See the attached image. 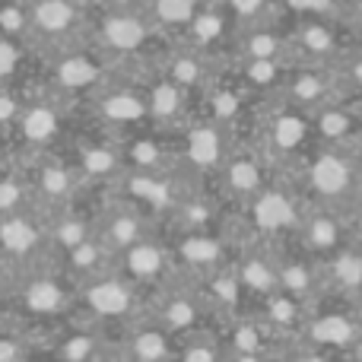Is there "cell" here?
<instances>
[{"mask_svg":"<svg viewBox=\"0 0 362 362\" xmlns=\"http://www.w3.org/2000/svg\"><path fill=\"white\" fill-rule=\"evenodd\" d=\"M83 299H86L89 312L95 318H131L140 305V293L131 280H121V276H95L86 283L83 289Z\"/></svg>","mask_w":362,"mask_h":362,"instance_id":"1","label":"cell"},{"mask_svg":"<svg viewBox=\"0 0 362 362\" xmlns=\"http://www.w3.org/2000/svg\"><path fill=\"white\" fill-rule=\"evenodd\" d=\"M353 185H356V169H353L350 159L334 150L318 153V156L312 159V165H308V187H312L321 200H327V204L344 200L346 194L353 191Z\"/></svg>","mask_w":362,"mask_h":362,"instance_id":"2","label":"cell"},{"mask_svg":"<svg viewBox=\"0 0 362 362\" xmlns=\"http://www.w3.org/2000/svg\"><path fill=\"white\" fill-rule=\"evenodd\" d=\"M251 219H255L257 232L264 235H286V232L299 229V206L289 197L283 187H267L255 194V204H251Z\"/></svg>","mask_w":362,"mask_h":362,"instance_id":"3","label":"cell"},{"mask_svg":"<svg viewBox=\"0 0 362 362\" xmlns=\"http://www.w3.org/2000/svg\"><path fill=\"white\" fill-rule=\"evenodd\" d=\"M121 255H124V274L134 286H159L172 267V251L150 242L146 235Z\"/></svg>","mask_w":362,"mask_h":362,"instance_id":"4","label":"cell"},{"mask_svg":"<svg viewBox=\"0 0 362 362\" xmlns=\"http://www.w3.org/2000/svg\"><path fill=\"white\" fill-rule=\"evenodd\" d=\"M99 38L115 54H134L150 38V25L137 10H112L99 25Z\"/></svg>","mask_w":362,"mask_h":362,"instance_id":"5","label":"cell"},{"mask_svg":"<svg viewBox=\"0 0 362 362\" xmlns=\"http://www.w3.org/2000/svg\"><path fill=\"white\" fill-rule=\"evenodd\" d=\"M305 340H312L321 350H346V346L359 344V325L350 315L340 312H327V315H315L305 321Z\"/></svg>","mask_w":362,"mask_h":362,"instance_id":"6","label":"cell"},{"mask_svg":"<svg viewBox=\"0 0 362 362\" xmlns=\"http://www.w3.org/2000/svg\"><path fill=\"white\" fill-rule=\"evenodd\" d=\"M146 235V219L144 213L137 210V206H118V210L108 213L105 226H102L99 232V242L102 248L108 251V255H121V251H127L134 242H140V238Z\"/></svg>","mask_w":362,"mask_h":362,"instance_id":"7","label":"cell"},{"mask_svg":"<svg viewBox=\"0 0 362 362\" xmlns=\"http://www.w3.org/2000/svg\"><path fill=\"white\" fill-rule=\"evenodd\" d=\"M29 23L35 32L48 38H64L67 32L76 29L80 13H76L74 0H35L29 10Z\"/></svg>","mask_w":362,"mask_h":362,"instance_id":"8","label":"cell"},{"mask_svg":"<svg viewBox=\"0 0 362 362\" xmlns=\"http://www.w3.org/2000/svg\"><path fill=\"white\" fill-rule=\"evenodd\" d=\"M299 232L315 255H334V251H340L344 248V235H346L340 216L331 210L312 213L305 223H299Z\"/></svg>","mask_w":362,"mask_h":362,"instance_id":"9","label":"cell"},{"mask_svg":"<svg viewBox=\"0 0 362 362\" xmlns=\"http://www.w3.org/2000/svg\"><path fill=\"white\" fill-rule=\"evenodd\" d=\"M42 245V229L23 213H4L0 219V248L10 257H29Z\"/></svg>","mask_w":362,"mask_h":362,"instance_id":"10","label":"cell"},{"mask_svg":"<svg viewBox=\"0 0 362 362\" xmlns=\"http://www.w3.org/2000/svg\"><path fill=\"white\" fill-rule=\"evenodd\" d=\"M185 159L194 169H216L223 163V134L216 124H197L185 134Z\"/></svg>","mask_w":362,"mask_h":362,"instance_id":"11","label":"cell"},{"mask_svg":"<svg viewBox=\"0 0 362 362\" xmlns=\"http://www.w3.org/2000/svg\"><path fill=\"white\" fill-rule=\"evenodd\" d=\"M318 264L305 261V257H286L276 264V289L293 299H308L318 289Z\"/></svg>","mask_w":362,"mask_h":362,"instance_id":"12","label":"cell"},{"mask_svg":"<svg viewBox=\"0 0 362 362\" xmlns=\"http://www.w3.org/2000/svg\"><path fill=\"white\" fill-rule=\"evenodd\" d=\"M175 255L181 261L194 264V267L213 270L219 261H223V242H219L210 229H187L185 235H181Z\"/></svg>","mask_w":362,"mask_h":362,"instance_id":"13","label":"cell"},{"mask_svg":"<svg viewBox=\"0 0 362 362\" xmlns=\"http://www.w3.org/2000/svg\"><path fill=\"white\" fill-rule=\"evenodd\" d=\"M235 280L242 289H248V293H257V296H270L276 289V264H270V257L257 255V251H251V255L238 257L235 264Z\"/></svg>","mask_w":362,"mask_h":362,"instance_id":"14","label":"cell"},{"mask_svg":"<svg viewBox=\"0 0 362 362\" xmlns=\"http://www.w3.org/2000/svg\"><path fill=\"white\" fill-rule=\"evenodd\" d=\"M325 274L337 293H362V255L350 248H340L327 255Z\"/></svg>","mask_w":362,"mask_h":362,"instance_id":"15","label":"cell"},{"mask_svg":"<svg viewBox=\"0 0 362 362\" xmlns=\"http://www.w3.org/2000/svg\"><path fill=\"white\" fill-rule=\"evenodd\" d=\"M23 305L32 315H57L61 308H67V289L54 276H35L23 289Z\"/></svg>","mask_w":362,"mask_h":362,"instance_id":"16","label":"cell"},{"mask_svg":"<svg viewBox=\"0 0 362 362\" xmlns=\"http://www.w3.org/2000/svg\"><path fill=\"white\" fill-rule=\"evenodd\" d=\"M327 93H331V83L318 70H302L286 80V95L296 108H321L327 102Z\"/></svg>","mask_w":362,"mask_h":362,"instance_id":"17","label":"cell"},{"mask_svg":"<svg viewBox=\"0 0 362 362\" xmlns=\"http://www.w3.org/2000/svg\"><path fill=\"white\" fill-rule=\"evenodd\" d=\"M226 185L232 194H242V197H255L264 187V163L251 153L242 156H232L226 163Z\"/></svg>","mask_w":362,"mask_h":362,"instance_id":"18","label":"cell"},{"mask_svg":"<svg viewBox=\"0 0 362 362\" xmlns=\"http://www.w3.org/2000/svg\"><path fill=\"white\" fill-rule=\"evenodd\" d=\"M159 325L165 327L169 334H185L191 327H197L200 321V302H194L191 296L185 293H172L159 302Z\"/></svg>","mask_w":362,"mask_h":362,"instance_id":"19","label":"cell"},{"mask_svg":"<svg viewBox=\"0 0 362 362\" xmlns=\"http://www.w3.org/2000/svg\"><path fill=\"white\" fill-rule=\"evenodd\" d=\"M102 76V67L95 57L89 54H67L57 61V70H54V80L61 83L64 89H86L93 83H99Z\"/></svg>","mask_w":362,"mask_h":362,"instance_id":"20","label":"cell"},{"mask_svg":"<svg viewBox=\"0 0 362 362\" xmlns=\"http://www.w3.org/2000/svg\"><path fill=\"white\" fill-rule=\"evenodd\" d=\"M16 118H19V134H23L29 144H48V140L57 134V127H61L57 112L51 105H45V102L42 105L23 108Z\"/></svg>","mask_w":362,"mask_h":362,"instance_id":"21","label":"cell"},{"mask_svg":"<svg viewBox=\"0 0 362 362\" xmlns=\"http://www.w3.org/2000/svg\"><path fill=\"white\" fill-rule=\"evenodd\" d=\"M99 112L102 118H108L112 124H137V121H144L146 115V102L140 99V95L127 93V89H118V93H108L105 99L99 102Z\"/></svg>","mask_w":362,"mask_h":362,"instance_id":"22","label":"cell"},{"mask_svg":"<svg viewBox=\"0 0 362 362\" xmlns=\"http://www.w3.org/2000/svg\"><path fill=\"white\" fill-rule=\"evenodd\" d=\"M305 134H308L305 121H302V115H296V112H280L267 124V140H270V146H274L276 153L299 150L302 140H305Z\"/></svg>","mask_w":362,"mask_h":362,"instance_id":"23","label":"cell"},{"mask_svg":"<svg viewBox=\"0 0 362 362\" xmlns=\"http://www.w3.org/2000/svg\"><path fill=\"white\" fill-rule=\"evenodd\" d=\"M223 32H226V13L213 10V6L197 10V16H194L191 25H187V35H191V42H194V48L197 51L216 48L219 38H223Z\"/></svg>","mask_w":362,"mask_h":362,"instance_id":"24","label":"cell"},{"mask_svg":"<svg viewBox=\"0 0 362 362\" xmlns=\"http://www.w3.org/2000/svg\"><path fill=\"white\" fill-rule=\"evenodd\" d=\"M127 356L134 359H165L172 356V334L165 327H146L127 337Z\"/></svg>","mask_w":362,"mask_h":362,"instance_id":"25","label":"cell"},{"mask_svg":"<svg viewBox=\"0 0 362 362\" xmlns=\"http://www.w3.org/2000/svg\"><path fill=\"white\" fill-rule=\"evenodd\" d=\"M181 105H185V89L175 86V83L165 76V80H159V86L153 89L150 102H146V112L159 121H172L181 115Z\"/></svg>","mask_w":362,"mask_h":362,"instance_id":"26","label":"cell"},{"mask_svg":"<svg viewBox=\"0 0 362 362\" xmlns=\"http://www.w3.org/2000/svg\"><path fill=\"white\" fill-rule=\"evenodd\" d=\"M153 19L169 29H187L191 19L197 16V0H153Z\"/></svg>","mask_w":362,"mask_h":362,"instance_id":"27","label":"cell"},{"mask_svg":"<svg viewBox=\"0 0 362 362\" xmlns=\"http://www.w3.org/2000/svg\"><path fill=\"white\" fill-rule=\"evenodd\" d=\"M80 165L89 178L105 181V178L118 175L121 156H118V150H112V146H86V150L80 153Z\"/></svg>","mask_w":362,"mask_h":362,"instance_id":"28","label":"cell"},{"mask_svg":"<svg viewBox=\"0 0 362 362\" xmlns=\"http://www.w3.org/2000/svg\"><path fill=\"white\" fill-rule=\"evenodd\" d=\"M242 51L245 57H267V61H283L286 42L276 35L274 29H251L242 38Z\"/></svg>","mask_w":362,"mask_h":362,"instance_id":"29","label":"cell"},{"mask_svg":"<svg viewBox=\"0 0 362 362\" xmlns=\"http://www.w3.org/2000/svg\"><path fill=\"white\" fill-rule=\"evenodd\" d=\"M299 42H302V48L315 57V61H318V57H334L340 51L334 32L327 29V25H318V23H305V25H302Z\"/></svg>","mask_w":362,"mask_h":362,"instance_id":"30","label":"cell"},{"mask_svg":"<svg viewBox=\"0 0 362 362\" xmlns=\"http://www.w3.org/2000/svg\"><path fill=\"white\" fill-rule=\"evenodd\" d=\"M165 76L181 89L200 86V83H204V64H200V54H175L169 61Z\"/></svg>","mask_w":362,"mask_h":362,"instance_id":"31","label":"cell"},{"mask_svg":"<svg viewBox=\"0 0 362 362\" xmlns=\"http://www.w3.org/2000/svg\"><path fill=\"white\" fill-rule=\"evenodd\" d=\"M315 127H318V134L327 140V144H337V140H344L346 134L353 131V118L334 105H321L318 118H315Z\"/></svg>","mask_w":362,"mask_h":362,"instance_id":"32","label":"cell"},{"mask_svg":"<svg viewBox=\"0 0 362 362\" xmlns=\"http://www.w3.org/2000/svg\"><path fill=\"white\" fill-rule=\"evenodd\" d=\"M38 191L51 200H64L70 191H74V175H70L64 165L51 163V165H45L42 175H38Z\"/></svg>","mask_w":362,"mask_h":362,"instance_id":"33","label":"cell"},{"mask_svg":"<svg viewBox=\"0 0 362 362\" xmlns=\"http://www.w3.org/2000/svg\"><path fill=\"white\" fill-rule=\"evenodd\" d=\"M267 334H264V327L251 325V321H242V325H235V331H232V344H235V350L242 353V356H264L267 353Z\"/></svg>","mask_w":362,"mask_h":362,"instance_id":"34","label":"cell"},{"mask_svg":"<svg viewBox=\"0 0 362 362\" xmlns=\"http://www.w3.org/2000/svg\"><path fill=\"white\" fill-rule=\"evenodd\" d=\"M210 293H213V299H216V305L223 308V312H235L245 289L238 286L235 274H216L210 280Z\"/></svg>","mask_w":362,"mask_h":362,"instance_id":"35","label":"cell"},{"mask_svg":"<svg viewBox=\"0 0 362 362\" xmlns=\"http://www.w3.org/2000/svg\"><path fill=\"white\" fill-rule=\"evenodd\" d=\"M51 238L70 251V248H76L80 242H86L89 238V226H86V219H80V216H67V219H61V223L54 226Z\"/></svg>","mask_w":362,"mask_h":362,"instance_id":"36","label":"cell"},{"mask_svg":"<svg viewBox=\"0 0 362 362\" xmlns=\"http://www.w3.org/2000/svg\"><path fill=\"white\" fill-rule=\"evenodd\" d=\"M54 353L64 359H89L99 353V337H93V334H74V337L64 340Z\"/></svg>","mask_w":362,"mask_h":362,"instance_id":"37","label":"cell"},{"mask_svg":"<svg viewBox=\"0 0 362 362\" xmlns=\"http://www.w3.org/2000/svg\"><path fill=\"white\" fill-rule=\"evenodd\" d=\"M242 112V93L238 89H216L213 93V118L216 121H232Z\"/></svg>","mask_w":362,"mask_h":362,"instance_id":"38","label":"cell"},{"mask_svg":"<svg viewBox=\"0 0 362 362\" xmlns=\"http://www.w3.org/2000/svg\"><path fill=\"white\" fill-rule=\"evenodd\" d=\"M226 6H229V13L235 19L255 25V23H261V19L267 16L270 0H226Z\"/></svg>","mask_w":362,"mask_h":362,"instance_id":"39","label":"cell"},{"mask_svg":"<svg viewBox=\"0 0 362 362\" xmlns=\"http://www.w3.org/2000/svg\"><path fill=\"white\" fill-rule=\"evenodd\" d=\"M25 200V187L19 178H0V216L4 213H16Z\"/></svg>","mask_w":362,"mask_h":362,"instance_id":"40","label":"cell"},{"mask_svg":"<svg viewBox=\"0 0 362 362\" xmlns=\"http://www.w3.org/2000/svg\"><path fill=\"white\" fill-rule=\"evenodd\" d=\"M131 156L137 159V163L144 165L146 172H153V169H159V165H163L165 153H163V146H159L156 140H140V144H134Z\"/></svg>","mask_w":362,"mask_h":362,"instance_id":"41","label":"cell"},{"mask_svg":"<svg viewBox=\"0 0 362 362\" xmlns=\"http://www.w3.org/2000/svg\"><path fill=\"white\" fill-rule=\"evenodd\" d=\"M25 25H29V16H25L23 6H16V4L0 6V32H4V35H19Z\"/></svg>","mask_w":362,"mask_h":362,"instance_id":"42","label":"cell"},{"mask_svg":"<svg viewBox=\"0 0 362 362\" xmlns=\"http://www.w3.org/2000/svg\"><path fill=\"white\" fill-rule=\"evenodd\" d=\"M185 359H216L219 356V346L216 340H210L206 334H194V344H187L185 350H178Z\"/></svg>","mask_w":362,"mask_h":362,"instance_id":"43","label":"cell"},{"mask_svg":"<svg viewBox=\"0 0 362 362\" xmlns=\"http://www.w3.org/2000/svg\"><path fill=\"white\" fill-rule=\"evenodd\" d=\"M289 10L296 13H305V16H325L337 6V0H286Z\"/></svg>","mask_w":362,"mask_h":362,"instance_id":"44","label":"cell"},{"mask_svg":"<svg viewBox=\"0 0 362 362\" xmlns=\"http://www.w3.org/2000/svg\"><path fill=\"white\" fill-rule=\"evenodd\" d=\"M16 67H19V51L13 48L10 38H0V80H6Z\"/></svg>","mask_w":362,"mask_h":362,"instance_id":"45","label":"cell"},{"mask_svg":"<svg viewBox=\"0 0 362 362\" xmlns=\"http://www.w3.org/2000/svg\"><path fill=\"white\" fill-rule=\"evenodd\" d=\"M19 115V105H16V99L13 95H0V121H10V118H16Z\"/></svg>","mask_w":362,"mask_h":362,"instance_id":"46","label":"cell"},{"mask_svg":"<svg viewBox=\"0 0 362 362\" xmlns=\"http://www.w3.org/2000/svg\"><path fill=\"white\" fill-rule=\"evenodd\" d=\"M13 356H23V346H16V344H0V359H13Z\"/></svg>","mask_w":362,"mask_h":362,"instance_id":"47","label":"cell"},{"mask_svg":"<svg viewBox=\"0 0 362 362\" xmlns=\"http://www.w3.org/2000/svg\"><path fill=\"white\" fill-rule=\"evenodd\" d=\"M112 10H137V4L140 0H105Z\"/></svg>","mask_w":362,"mask_h":362,"instance_id":"48","label":"cell"},{"mask_svg":"<svg viewBox=\"0 0 362 362\" xmlns=\"http://www.w3.org/2000/svg\"><path fill=\"white\" fill-rule=\"evenodd\" d=\"M350 80L356 83V86H362V57H356V61L350 64Z\"/></svg>","mask_w":362,"mask_h":362,"instance_id":"49","label":"cell"},{"mask_svg":"<svg viewBox=\"0 0 362 362\" xmlns=\"http://www.w3.org/2000/svg\"><path fill=\"white\" fill-rule=\"evenodd\" d=\"M356 235H359V242H362V206H359V213H356Z\"/></svg>","mask_w":362,"mask_h":362,"instance_id":"50","label":"cell"},{"mask_svg":"<svg viewBox=\"0 0 362 362\" xmlns=\"http://www.w3.org/2000/svg\"><path fill=\"white\" fill-rule=\"evenodd\" d=\"M356 13H359V19H362V0H359V6H356Z\"/></svg>","mask_w":362,"mask_h":362,"instance_id":"51","label":"cell"},{"mask_svg":"<svg viewBox=\"0 0 362 362\" xmlns=\"http://www.w3.org/2000/svg\"><path fill=\"white\" fill-rule=\"evenodd\" d=\"M356 346H359V353H362V334H359V344Z\"/></svg>","mask_w":362,"mask_h":362,"instance_id":"52","label":"cell"}]
</instances>
